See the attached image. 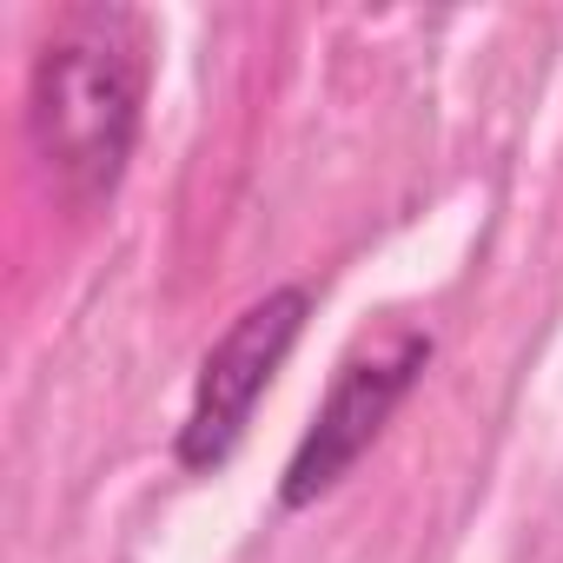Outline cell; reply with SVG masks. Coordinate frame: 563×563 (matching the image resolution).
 <instances>
[{
	"instance_id": "1",
	"label": "cell",
	"mask_w": 563,
	"mask_h": 563,
	"mask_svg": "<svg viewBox=\"0 0 563 563\" xmlns=\"http://www.w3.org/2000/svg\"><path fill=\"white\" fill-rule=\"evenodd\" d=\"M146 21L126 8H67L27 74V140L74 206L113 199L146 113Z\"/></svg>"
},
{
	"instance_id": "2",
	"label": "cell",
	"mask_w": 563,
	"mask_h": 563,
	"mask_svg": "<svg viewBox=\"0 0 563 563\" xmlns=\"http://www.w3.org/2000/svg\"><path fill=\"white\" fill-rule=\"evenodd\" d=\"M306 319H312V292H306V286H278V292L252 299V306L219 332V345L199 358L192 405H186V424H179V464H186V471H219V464L239 451V438H245L258 398L272 391L278 365L292 358Z\"/></svg>"
},
{
	"instance_id": "3",
	"label": "cell",
	"mask_w": 563,
	"mask_h": 563,
	"mask_svg": "<svg viewBox=\"0 0 563 563\" xmlns=\"http://www.w3.org/2000/svg\"><path fill=\"white\" fill-rule=\"evenodd\" d=\"M424 365H431V332H418V325H398V332L358 345L339 365L325 405L312 411V424H306V438H299V451L286 464V484H278V504H286V510L319 504L378 444V431L411 398V385L424 378Z\"/></svg>"
}]
</instances>
